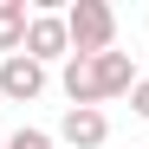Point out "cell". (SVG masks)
I'll list each match as a JSON object with an SVG mask.
<instances>
[{"mask_svg":"<svg viewBox=\"0 0 149 149\" xmlns=\"http://www.w3.org/2000/svg\"><path fill=\"white\" fill-rule=\"evenodd\" d=\"M65 39H71V58H97L117 45V13L110 0H71L65 7Z\"/></svg>","mask_w":149,"mask_h":149,"instance_id":"cell-1","label":"cell"},{"mask_svg":"<svg viewBox=\"0 0 149 149\" xmlns=\"http://www.w3.org/2000/svg\"><path fill=\"white\" fill-rule=\"evenodd\" d=\"M33 65H45L52 71V58H71V39H65V13H52V7H39L33 19H26V45H19Z\"/></svg>","mask_w":149,"mask_h":149,"instance_id":"cell-2","label":"cell"},{"mask_svg":"<svg viewBox=\"0 0 149 149\" xmlns=\"http://www.w3.org/2000/svg\"><path fill=\"white\" fill-rule=\"evenodd\" d=\"M136 78H143V71H136L130 52H117V45H110V52H97V58H91V97H97V110H104L110 97H130Z\"/></svg>","mask_w":149,"mask_h":149,"instance_id":"cell-3","label":"cell"},{"mask_svg":"<svg viewBox=\"0 0 149 149\" xmlns=\"http://www.w3.org/2000/svg\"><path fill=\"white\" fill-rule=\"evenodd\" d=\"M45 84H52V71H45V65H33L26 52L0 58V97H7V104H33Z\"/></svg>","mask_w":149,"mask_h":149,"instance_id":"cell-4","label":"cell"},{"mask_svg":"<svg viewBox=\"0 0 149 149\" xmlns=\"http://www.w3.org/2000/svg\"><path fill=\"white\" fill-rule=\"evenodd\" d=\"M52 143H65V149H104L110 143V117L104 110H65L58 130H52Z\"/></svg>","mask_w":149,"mask_h":149,"instance_id":"cell-5","label":"cell"},{"mask_svg":"<svg viewBox=\"0 0 149 149\" xmlns=\"http://www.w3.org/2000/svg\"><path fill=\"white\" fill-rule=\"evenodd\" d=\"M26 0H0V58H13L19 45H26Z\"/></svg>","mask_w":149,"mask_h":149,"instance_id":"cell-6","label":"cell"},{"mask_svg":"<svg viewBox=\"0 0 149 149\" xmlns=\"http://www.w3.org/2000/svg\"><path fill=\"white\" fill-rule=\"evenodd\" d=\"M58 84H65V97H71V110H97V97H91V58H65Z\"/></svg>","mask_w":149,"mask_h":149,"instance_id":"cell-7","label":"cell"},{"mask_svg":"<svg viewBox=\"0 0 149 149\" xmlns=\"http://www.w3.org/2000/svg\"><path fill=\"white\" fill-rule=\"evenodd\" d=\"M7 149H58V143H52V130L26 123V130H13V136H7Z\"/></svg>","mask_w":149,"mask_h":149,"instance_id":"cell-8","label":"cell"},{"mask_svg":"<svg viewBox=\"0 0 149 149\" xmlns=\"http://www.w3.org/2000/svg\"><path fill=\"white\" fill-rule=\"evenodd\" d=\"M130 110L149 123V78H136V84H130Z\"/></svg>","mask_w":149,"mask_h":149,"instance_id":"cell-9","label":"cell"},{"mask_svg":"<svg viewBox=\"0 0 149 149\" xmlns=\"http://www.w3.org/2000/svg\"><path fill=\"white\" fill-rule=\"evenodd\" d=\"M0 149H7V136H0Z\"/></svg>","mask_w":149,"mask_h":149,"instance_id":"cell-10","label":"cell"},{"mask_svg":"<svg viewBox=\"0 0 149 149\" xmlns=\"http://www.w3.org/2000/svg\"><path fill=\"white\" fill-rule=\"evenodd\" d=\"M143 78H149V71H143Z\"/></svg>","mask_w":149,"mask_h":149,"instance_id":"cell-11","label":"cell"}]
</instances>
